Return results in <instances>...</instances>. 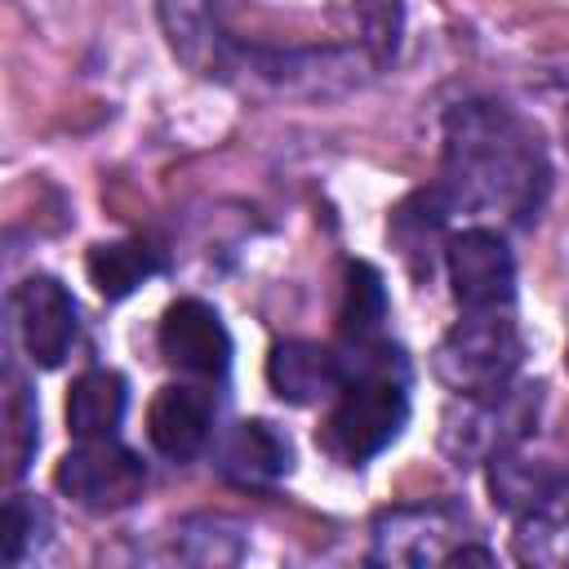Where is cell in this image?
<instances>
[{"label": "cell", "mask_w": 569, "mask_h": 569, "mask_svg": "<svg viewBox=\"0 0 569 569\" xmlns=\"http://www.w3.org/2000/svg\"><path fill=\"white\" fill-rule=\"evenodd\" d=\"M53 480L71 502L89 511H120L142 493L147 467L116 436H102V440H80L76 449H67L58 458Z\"/></svg>", "instance_id": "4"}, {"label": "cell", "mask_w": 569, "mask_h": 569, "mask_svg": "<svg viewBox=\"0 0 569 569\" xmlns=\"http://www.w3.org/2000/svg\"><path fill=\"white\" fill-rule=\"evenodd\" d=\"M365 36L378 49V62H387L396 53V36H400V4L396 0H365Z\"/></svg>", "instance_id": "19"}, {"label": "cell", "mask_w": 569, "mask_h": 569, "mask_svg": "<svg viewBox=\"0 0 569 569\" xmlns=\"http://www.w3.org/2000/svg\"><path fill=\"white\" fill-rule=\"evenodd\" d=\"M525 342L502 311H467L436 347L431 369L453 396H493L511 387Z\"/></svg>", "instance_id": "2"}, {"label": "cell", "mask_w": 569, "mask_h": 569, "mask_svg": "<svg viewBox=\"0 0 569 569\" xmlns=\"http://www.w3.org/2000/svg\"><path fill=\"white\" fill-rule=\"evenodd\" d=\"M449 213H453V204H449V196H445L440 187H431V191H413V196L391 213V227H387V231H391V244H396L400 258L413 267V276L431 271L427 249L440 240Z\"/></svg>", "instance_id": "15"}, {"label": "cell", "mask_w": 569, "mask_h": 569, "mask_svg": "<svg viewBox=\"0 0 569 569\" xmlns=\"http://www.w3.org/2000/svg\"><path fill=\"white\" fill-rule=\"evenodd\" d=\"M124 405H129V387L120 373L111 369H89L71 382L67 391V431L76 440H102V436H116L120 418H124Z\"/></svg>", "instance_id": "14"}, {"label": "cell", "mask_w": 569, "mask_h": 569, "mask_svg": "<svg viewBox=\"0 0 569 569\" xmlns=\"http://www.w3.org/2000/svg\"><path fill=\"white\" fill-rule=\"evenodd\" d=\"M387 320V284L369 262H347V284H342V307H338V329L347 342L378 338V325Z\"/></svg>", "instance_id": "17"}, {"label": "cell", "mask_w": 569, "mask_h": 569, "mask_svg": "<svg viewBox=\"0 0 569 569\" xmlns=\"http://www.w3.org/2000/svg\"><path fill=\"white\" fill-rule=\"evenodd\" d=\"M538 138L493 102H458L445 120V196L458 209L529 218L547 191Z\"/></svg>", "instance_id": "1"}, {"label": "cell", "mask_w": 569, "mask_h": 569, "mask_svg": "<svg viewBox=\"0 0 569 569\" xmlns=\"http://www.w3.org/2000/svg\"><path fill=\"white\" fill-rule=\"evenodd\" d=\"M267 382L284 405H320L338 400V391L347 387V369L338 351L307 338H284L267 356Z\"/></svg>", "instance_id": "10"}, {"label": "cell", "mask_w": 569, "mask_h": 569, "mask_svg": "<svg viewBox=\"0 0 569 569\" xmlns=\"http://www.w3.org/2000/svg\"><path fill=\"white\" fill-rule=\"evenodd\" d=\"M289 440L262 422V418H249V422H236L222 445H218V471L240 485V489H267L276 485L284 471H289Z\"/></svg>", "instance_id": "12"}, {"label": "cell", "mask_w": 569, "mask_h": 569, "mask_svg": "<svg viewBox=\"0 0 569 569\" xmlns=\"http://www.w3.org/2000/svg\"><path fill=\"white\" fill-rule=\"evenodd\" d=\"M445 271L462 311H507L516 298V258L489 227H467L445 240Z\"/></svg>", "instance_id": "5"}, {"label": "cell", "mask_w": 569, "mask_h": 569, "mask_svg": "<svg viewBox=\"0 0 569 569\" xmlns=\"http://www.w3.org/2000/svg\"><path fill=\"white\" fill-rule=\"evenodd\" d=\"M160 356L191 378H222L231 365V333L222 316L200 298H178L160 316Z\"/></svg>", "instance_id": "6"}, {"label": "cell", "mask_w": 569, "mask_h": 569, "mask_svg": "<svg viewBox=\"0 0 569 569\" xmlns=\"http://www.w3.org/2000/svg\"><path fill=\"white\" fill-rule=\"evenodd\" d=\"M213 431V396L196 382H169L151 396V409H147V436L151 445L182 462V458H196L204 449Z\"/></svg>", "instance_id": "11"}, {"label": "cell", "mask_w": 569, "mask_h": 569, "mask_svg": "<svg viewBox=\"0 0 569 569\" xmlns=\"http://www.w3.org/2000/svg\"><path fill=\"white\" fill-rule=\"evenodd\" d=\"M44 525H49V516H44L40 502H31L22 493L9 498L4 502V516H0V560L4 565H18L27 556V547L36 542V533H44Z\"/></svg>", "instance_id": "18"}, {"label": "cell", "mask_w": 569, "mask_h": 569, "mask_svg": "<svg viewBox=\"0 0 569 569\" xmlns=\"http://www.w3.org/2000/svg\"><path fill=\"white\" fill-rule=\"evenodd\" d=\"M405 418H409L405 378H351L338 391L325 427L316 431V445L333 462L360 467L365 458L382 453L400 436Z\"/></svg>", "instance_id": "3"}, {"label": "cell", "mask_w": 569, "mask_h": 569, "mask_svg": "<svg viewBox=\"0 0 569 569\" xmlns=\"http://www.w3.org/2000/svg\"><path fill=\"white\" fill-rule=\"evenodd\" d=\"M18 391L22 387H13V396H9V467H13V476L27 467V453L36 449V413L27 409V400Z\"/></svg>", "instance_id": "20"}, {"label": "cell", "mask_w": 569, "mask_h": 569, "mask_svg": "<svg viewBox=\"0 0 569 569\" xmlns=\"http://www.w3.org/2000/svg\"><path fill=\"white\" fill-rule=\"evenodd\" d=\"M516 560L569 569V480H551L529 507L516 511Z\"/></svg>", "instance_id": "13"}, {"label": "cell", "mask_w": 569, "mask_h": 569, "mask_svg": "<svg viewBox=\"0 0 569 569\" xmlns=\"http://www.w3.org/2000/svg\"><path fill=\"white\" fill-rule=\"evenodd\" d=\"M458 542L467 533L449 507H396L373 520L378 565H445Z\"/></svg>", "instance_id": "7"}, {"label": "cell", "mask_w": 569, "mask_h": 569, "mask_svg": "<svg viewBox=\"0 0 569 569\" xmlns=\"http://www.w3.org/2000/svg\"><path fill=\"white\" fill-rule=\"evenodd\" d=\"M565 369H569V342H565Z\"/></svg>", "instance_id": "21"}, {"label": "cell", "mask_w": 569, "mask_h": 569, "mask_svg": "<svg viewBox=\"0 0 569 569\" xmlns=\"http://www.w3.org/2000/svg\"><path fill=\"white\" fill-rule=\"evenodd\" d=\"M84 267H89L93 289H98L102 298H111V302H116V298H129L142 280H151V276L160 271L156 253H151L142 240H102V244L89 249Z\"/></svg>", "instance_id": "16"}, {"label": "cell", "mask_w": 569, "mask_h": 569, "mask_svg": "<svg viewBox=\"0 0 569 569\" xmlns=\"http://www.w3.org/2000/svg\"><path fill=\"white\" fill-rule=\"evenodd\" d=\"M462 422L445 418V449L462 458H493L498 449H511V440L529 427V400L516 396L511 387L493 396H462Z\"/></svg>", "instance_id": "9"}, {"label": "cell", "mask_w": 569, "mask_h": 569, "mask_svg": "<svg viewBox=\"0 0 569 569\" xmlns=\"http://www.w3.org/2000/svg\"><path fill=\"white\" fill-rule=\"evenodd\" d=\"M13 316H18V338L40 369H58L76 342V302L62 280L53 276H27L13 289Z\"/></svg>", "instance_id": "8"}]
</instances>
